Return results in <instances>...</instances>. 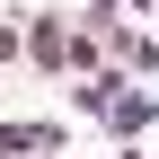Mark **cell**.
Wrapping results in <instances>:
<instances>
[{
  "instance_id": "obj_1",
  "label": "cell",
  "mask_w": 159,
  "mask_h": 159,
  "mask_svg": "<svg viewBox=\"0 0 159 159\" xmlns=\"http://www.w3.org/2000/svg\"><path fill=\"white\" fill-rule=\"evenodd\" d=\"M97 124H106V133H115V142H142V133L159 124V97L142 89V80H124V89H115V97H106V106H97Z\"/></svg>"
},
{
  "instance_id": "obj_2",
  "label": "cell",
  "mask_w": 159,
  "mask_h": 159,
  "mask_svg": "<svg viewBox=\"0 0 159 159\" xmlns=\"http://www.w3.org/2000/svg\"><path fill=\"white\" fill-rule=\"evenodd\" d=\"M62 44H71V9L53 0V9H35V18H27V62L44 71V80H62Z\"/></svg>"
},
{
  "instance_id": "obj_3",
  "label": "cell",
  "mask_w": 159,
  "mask_h": 159,
  "mask_svg": "<svg viewBox=\"0 0 159 159\" xmlns=\"http://www.w3.org/2000/svg\"><path fill=\"white\" fill-rule=\"evenodd\" d=\"M97 44H106V62L124 71V80H159V35H142V27H124V18H115Z\"/></svg>"
},
{
  "instance_id": "obj_4",
  "label": "cell",
  "mask_w": 159,
  "mask_h": 159,
  "mask_svg": "<svg viewBox=\"0 0 159 159\" xmlns=\"http://www.w3.org/2000/svg\"><path fill=\"white\" fill-rule=\"evenodd\" d=\"M71 133L53 124V115H35V124H0V159H53Z\"/></svg>"
},
{
  "instance_id": "obj_5",
  "label": "cell",
  "mask_w": 159,
  "mask_h": 159,
  "mask_svg": "<svg viewBox=\"0 0 159 159\" xmlns=\"http://www.w3.org/2000/svg\"><path fill=\"white\" fill-rule=\"evenodd\" d=\"M27 53V27H0V62H18Z\"/></svg>"
}]
</instances>
